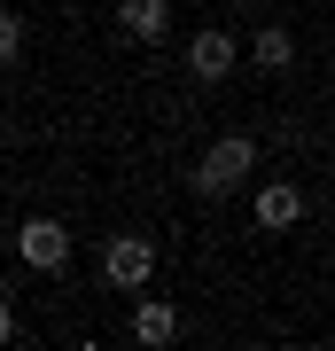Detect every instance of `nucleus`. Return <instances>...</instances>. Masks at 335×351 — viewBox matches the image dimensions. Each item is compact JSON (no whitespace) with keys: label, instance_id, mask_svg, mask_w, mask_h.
I'll list each match as a JSON object with an SVG mask.
<instances>
[{"label":"nucleus","instance_id":"7ed1b4c3","mask_svg":"<svg viewBox=\"0 0 335 351\" xmlns=\"http://www.w3.org/2000/svg\"><path fill=\"white\" fill-rule=\"evenodd\" d=\"M16 258H24L32 274H62V265H71V226H62V219H24Z\"/></svg>","mask_w":335,"mask_h":351},{"label":"nucleus","instance_id":"6e6552de","mask_svg":"<svg viewBox=\"0 0 335 351\" xmlns=\"http://www.w3.org/2000/svg\"><path fill=\"white\" fill-rule=\"evenodd\" d=\"M249 63H258L265 78H281L288 63H297V39H288L281 24H265V32H249Z\"/></svg>","mask_w":335,"mask_h":351},{"label":"nucleus","instance_id":"1a4fd4ad","mask_svg":"<svg viewBox=\"0 0 335 351\" xmlns=\"http://www.w3.org/2000/svg\"><path fill=\"white\" fill-rule=\"evenodd\" d=\"M16 63H24V16L0 8V71H16Z\"/></svg>","mask_w":335,"mask_h":351},{"label":"nucleus","instance_id":"f257e3e1","mask_svg":"<svg viewBox=\"0 0 335 351\" xmlns=\"http://www.w3.org/2000/svg\"><path fill=\"white\" fill-rule=\"evenodd\" d=\"M249 172H258V141H249V133H219L211 149H203V164L187 172V188H195V195H234Z\"/></svg>","mask_w":335,"mask_h":351},{"label":"nucleus","instance_id":"9d476101","mask_svg":"<svg viewBox=\"0 0 335 351\" xmlns=\"http://www.w3.org/2000/svg\"><path fill=\"white\" fill-rule=\"evenodd\" d=\"M0 343H16V304L0 297Z\"/></svg>","mask_w":335,"mask_h":351},{"label":"nucleus","instance_id":"20e7f679","mask_svg":"<svg viewBox=\"0 0 335 351\" xmlns=\"http://www.w3.org/2000/svg\"><path fill=\"white\" fill-rule=\"evenodd\" d=\"M234 63H242V39H234V32H219V24H203L195 39H187V71H195L203 86H219V78L234 71Z\"/></svg>","mask_w":335,"mask_h":351},{"label":"nucleus","instance_id":"0eeeda50","mask_svg":"<svg viewBox=\"0 0 335 351\" xmlns=\"http://www.w3.org/2000/svg\"><path fill=\"white\" fill-rule=\"evenodd\" d=\"M172 336H179V304H164V297H140V304H133V343L164 351Z\"/></svg>","mask_w":335,"mask_h":351},{"label":"nucleus","instance_id":"f03ea898","mask_svg":"<svg viewBox=\"0 0 335 351\" xmlns=\"http://www.w3.org/2000/svg\"><path fill=\"white\" fill-rule=\"evenodd\" d=\"M149 274H156V242L149 234H110L101 281H110V289H149Z\"/></svg>","mask_w":335,"mask_h":351},{"label":"nucleus","instance_id":"39448f33","mask_svg":"<svg viewBox=\"0 0 335 351\" xmlns=\"http://www.w3.org/2000/svg\"><path fill=\"white\" fill-rule=\"evenodd\" d=\"M117 32L133 39V47H156V39L172 32V0H117Z\"/></svg>","mask_w":335,"mask_h":351},{"label":"nucleus","instance_id":"423d86ee","mask_svg":"<svg viewBox=\"0 0 335 351\" xmlns=\"http://www.w3.org/2000/svg\"><path fill=\"white\" fill-rule=\"evenodd\" d=\"M297 219H304V195L288 188V180H265V188H258V226H265V234H288Z\"/></svg>","mask_w":335,"mask_h":351}]
</instances>
